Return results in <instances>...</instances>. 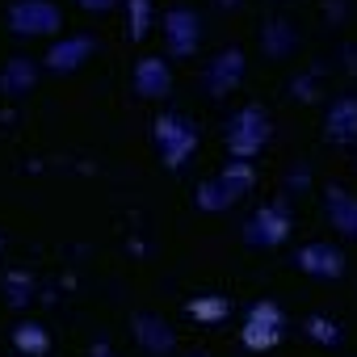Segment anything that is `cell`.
<instances>
[{
    "label": "cell",
    "mask_w": 357,
    "mask_h": 357,
    "mask_svg": "<svg viewBox=\"0 0 357 357\" xmlns=\"http://www.w3.org/2000/svg\"><path fill=\"white\" fill-rule=\"evenodd\" d=\"M252 185H257V168H252V160H227V168H223V172L206 176V181L198 185L194 202H198V211L219 215V211H231V206L252 190Z\"/></svg>",
    "instance_id": "1"
},
{
    "label": "cell",
    "mask_w": 357,
    "mask_h": 357,
    "mask_svg": "<svg viewBox=\"0 0 357 357\" xmlns=\"http://www.w3.org/2000/svg\"><path fill=\"white\" fill-rule=\"evenodd\" d=\"M223 143H227V151H231L236 160L261 155V147L269 143V114H265L261 105L236 109V114L227 118V126H223Z\"/></svg>",
    "instance_id": "2"
},
{
    "label": "cell",
    "mask_w": 357,
    "mask_h": 357,
    "mask_svg": "<svg viewBox=\"0 0 357 357\" xmlns=\"http://www.w3.org/2000/svg\"><path fill=\"white\" fill-rule=\"evenodd\" d=\"M155 130V147H160V155H164V164L176 172L194 151H198V126L185 118V114H160L155 122H151Z\"/></svg>",
    "instance_id": "3"
},
{
    "label": "cell",
    "mask_w": 357,
    "mask_h": 357,
    "mask_svg": "<svg viewBox=\"0 0 357 357\" xmlns=\"http://www.w3.org/2000/svg\"><path fill=\"white\" fill-rule=\"evenodd\" d=\"M160 34H164V59H190L202 43V17L185 5H172L160 17Z\"/></svg>",
    "instance_id": "4"
},
{
    "label": "cell",
    "mask_w": 357,
    "mask_h": 357,
    "mask_svg": "<svg viewBox=\"0 0 357 357\" xmlns=\"http://www.w3.org/2000/svg\"><path fill=\"white\" fill-rule=\"evenodd\" d=\"M290 206H286V198H273V202H265L252 219H248V227H244V244L248 248H278V244H286V236H290Z\"/></svg>",
    "instance_id": "5"
},
{
    "label": "cell",
    "mask_w": 357,
    "mask_h": 357,
    "mask_svg": "<svg viewBox=\"0 0 357 357\" xmlns=\"http://www.w3.org/2000/svg\"><path fill=\"white\" fill-rule=\"evenodd\" d=\"M63 13L51 0H13L9 5V30L22 38H43V34H59Z\"/></svg>",
    "instance_id": "6"
},
{
    "label": "cell",
    "mask_w": 357,
    "mask_h": 357,
    "mask_svg": "<svg viewBox=\"0 0 357 357\" xmlns=\"http://www.w3.org/2000/svg\"><path fill=\"white\" fill-rule=\"evenodd\" d=\"M286 315H282V307L278 303H269V298H261L252 311H248V319H244V328H240V340H244V349H252V353H265V349H273L286 332Z\"/></svg>",
    "instance_id": "7"
},
{
    "label": "cell",
    "mask_w": 357,
    "mask_h": 357,
    "mask_svg": "<svg viewBox=\"0 0 357 357\" xmlns=\"http://www.w3.org/2000/svg\"><path fill=\"white\" fill-rule=\"evenodd\" d=\"M93 55H97V38H93V34H59L43 59H47L51 72L68 76V72L84 68V59H93Z\"/></svg>",
    "instance_id": "8"
},
{
    "label": "cell",
    "mask_w": 357,
    "mask_h": 357,
    "mask_svg": "<svg viewBox=\"0 0 357 357\" xmlns=\"http://www.w3.org/2000/svg\"><path fill=\"white\" fill-rule=\"evenodd\" d=\"M294 269L307 278H340L344 273V252L328 240H311L294 252Z\"/></svg>",
    "instance_id": "9"
},
{
    "label": "cell",
    "mask_w": 357,
    "mask_h": 357,
    "mask_svg": "<svg viewBox=\"0 0 357 357\" xmlns=\"http://www.w3.org/2000/svg\"><path fill=\"white\" fill-rule=\"evenodd\" d=\"M130 332H135L139 349H143V353H151V357H168V353L176 349V332H172V328H168V319H160L155 311H135Z\"/></svg>",
    "instance_id": "10"
},
{
    "label": "cell",
    "mask_w": 357,
    "mask_h": 357,
    "mask_svg": "<svg viewBox=\"0 0 357 357\" xmlns=\"http://www.w3.org/2000/svg\"><path fill=\"white\" fill-rule=\"evenodd\" d=\"M244 80V51H219L211 63H206V72H202V89L211 93V97H223V93H231L236 84Z\"/></svg>",
    "instance_id": "11"
},
{
    "label": "cell",
    "mask_w": 357,
    "mask_h": 357,
    "mask_svg": "<svg viewBox=\"0 0 357 357\" xmlns=\"http://www.w3.org/2000/svg\"><path fill=\"white\" fill-rule=\"evenodd\" d=\"M324 139L336 143V147L357 143V97L353 93H340L328 105V114H324Z\"/></svg>",
    "instance_id": "12"
},
{
    "label": "cell",
    "mask_w": 357,
    "mask_h": 357,
    "mask_svg": "<svg viewBox=\"0 0 357 357\" xmlns=\"http://www.w3.org/2000/svg\"><path fill=\"white\" fill-rule=\"evenodd\" d=\"M130 80H135V93L147 97V101H160V97L172 93V68H168V59H160V55H143V59L135 63Z\"/></svg>",
    "instance_id": "13"
},
{
    "label": "cell",
    "mask_w": 357,
    "mask_h": 357,
    "mask_svg": "<svg viewBox=\"0 0 357 357\" xmlns=\"http://www.w3.org/2000/svg\"><path fill=\"white\" fill-rule=\"evenodd\" d=\"M324 219H328V227L336 236L357 240V198L344 185H328L324 190Z\"/></svg>",
    "instance_id": "14"
},
{
    "label": "cell",
    "mask_w": 357,
    "mask_h": 357,
    "mask_svg": "<svg viewBox=\"0 0 357 357\" xmlns=\"http://www.w3.org/2000/svg\"><path fill=\"white\" fill-rule=\"evenodd\" d=\"M38 80V68L26 59V55H13L5 68H0V93H9V97H26Z\"/></svg>",
    "instance_id": "15"
},
{
    "label": "cell",
    "mask_w": 357,
    "mask_h": 357,
    "mask_svg": "<svg viewBox=\"0 0 357 357\" xmlns=\"http://www.w3.org/2000/svg\"><path fill=\"white\" fill-rule=\"evenodd\" d=\"M294 47H298V34H294V26H290L286 17H273V22L261 30V51H265L269 59H286V55H294Z\"/></svg>",
    "instance_id": "16"
},
{
    "label": "cell",
    "mask_w": 357,
    "mask_h": 357,
    "mask_svg": "<svg viewBox=\"0 0 357 357\" xmlns=\"http://www.w3.org/2000/svg\"><path fill=\"white\" fill-rule=\"evenodd\" d=\"M13 344H17L22 353H30V357H43V353L51 349V336H47V328H43V324L22 319V324L13 328Z\"/></svg>",
    "instance_id": "17"
},
{
    "label": "cell",
    "mask_w": 357,
    "mask_h": 357,
    "mask_svg": "<svg viewBox=\"0 0 357 357\" xmlns=\"http://www.w3.org/2000/svg\"><path fill=\"white\" fill-rule=\"evenodd\" d=\"M126 38L130 43H143L147 30H151V0H126Z\"/></svg>",
    "instance_id": "18"
},
{
    "label": "cell",
    "mask_w": 357,
    "mask_h": 357,
    "mask_svg": "<svg viewBox=\"0 0 357 357\" xmlns=\"http://www.w3.org/2000/svg\"><path fill=\"white\" fill-rule=\"evenodd\" d=\"M227 311H231V298H223V294H206V298L190 303V315L202 324H219V319H227Z\"/></svg>",
    "instance_id": "19"
},
{
    "label": "cell",
    "mask_w": 357,
    "mask_h": 357,
    "mask_svg": "<svg viewBox=\"0 0 357 357\" xmlns=\"http://www.w3.org/2000/svg\"><path fill=\"white\" fill-rule=\"evenodd\" d=\"M0 286H5V298H9L13 307H26V303H30V290H34V282H30L22 269H9Z\"/></svg>",
    "instance_id": "20"
},
{
    "label": "cell",
    "mask_w": 357,
    "mask_h": 357,
    "mask_svg": "<svg viewBox=\"0 0 357 357\" xmlns=\"http://www.w3.org/2000/svg\"><path fill=\"white\" fill-rule=\"evenodd\" d=\"M307 332H311L319 344H336V340H340L336 324H332V319H324V315H311V319H307Z\"/></svg>",
    "instance_id": "21"
},
{
    "label": "cell",
    "mask_w": 357,
    "mask_h": 357,
    "mask_svg": "<svg viewBox=\"0 0 357 357\" xmlns=\"http://www.w3.org/2000/svg\"><path fill=\"white\" fill-rule=\"evenodd\" d=\"M76 5H80L84 13H109V9L118 5V0H76Z\"/></svg>",
    "instance_id": "22"
},
{
    "label": "cell",
    "mask_w": 357,
    "mask_h": 357,
    "mask_svg": "<svg viewBox=\"0 0 357 357\" xmlns=\"http://www.w3.org/2000/svg\"><path fill=\"white\" fill-rule=\"evenodd\" d=\"M89 357H118V353H114L109 344H93V353H89Z\"/></svg>",
    "instance_id": "23"
},
{
    "label": "cell",
    "mask_w": 357,
    "mask_h": 357,
    "mask_svg": "<svg viewBox=\"0 0 357 357\" xmlns=\"http://www.w3.org/2000/svg\"><path fill=\"white\" fill-rule=\"evenodd\" d=\"M194 357H206V353H194Z\"/></svg>",
    "instance_id": "24"
},
{
    "label": "cell",
    "mask_w": 357,
    "mask_h": 357,
    "mask_svg": "<svg viewBox=\"0 0 357 357\" xmlns=\"http://www.w3.org/2000/svg\"><path fill=\"white\" fill-rule=\"evenodd\" d=\"M0 248H5V240H0Z\"/></svg>",
    "instance_id": "25"
}]
</instances>
